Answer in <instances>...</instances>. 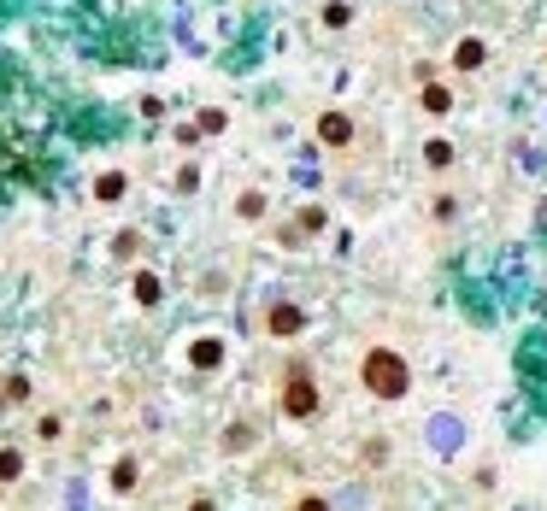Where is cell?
I'll list each match as a JSON object with an SVG mask.
<instances>
[{"mask_svg":"<svg viewBox=\"0 0 547 511\" xmlns=\"http://www.w3.org/2000/svg\"><path fill=\"white\" fill-rule=\"evenodd\" d=\"M365 388L377 394V400H401L406 388H413V370H406L401 353H389V347H377V353H365Z\"/></svg>","mask_w":547,"mask_h":511,"instance_id":"6da1fadb","label":"cell"},{"mask_svg":"<svg viewBox=\"0 0 547 511\" xmlns=\"http://www.w3.org/2000/svg\"><path fill=\"white\" fill-rule=\"evenodd\" d=\"M283 411L289 418H313L318 411V382L306 365H289V377H283Z\"/></svg>","mask_w":547,"mask_h":511,"instance_id":"7a4b0ae2","label":"cell"},{"mask_svg":"<svg viewBox=\"0 0 547 511\" xmlns=\"http://www.w3.org/2000/svg\"><path fill=\"white\" fill-rule=\"evenodd\" d=\"M30 400V377H0V418Z\"/></svg>","mask_w":547,"mask_h":511,"instance_id":"3957f363","label":"cell"},{"mask_svg":"<svg viewBox=\"0 0 547 511\" xmlns=\"http://www.w3.org/2000/svg\"><path fill=\"white\" fill-rule=\"evenodd\" d=\"M189 359H194V370H218V365H224V341H213V335H206V341L189 347Z\"/></svg>","mask_w":547,"mask_h":511,"instance_id":"277c9868","label":"cell"},{"mask_svg":"<svg viewBox=\"0 0 547 511\" xmlns=\"http://www.w3.org/2000/svg\"><path fill=\"white\" fill-rule=\"evenodd\" d=\"M24 477V447H0V488Z\"/></svg>","mask_w":547,"mask_h":511,"instance_id":"5b68a950","label":"cell"},{"mask_svg":"<svg viewBox=\"0 0 547 511\" xmlns=\"http://www.w3.org/2000/svg\"><path fill=\"white\" fill-rule=\"evenodd\" d=\"M265 323H271V335H294V329H301L306 318H301V311H294V306H277V311H271Z\"/></svg>","mask_w":547,"mask_h":511,"instance_id":"8992f818","label":"cell"},{"mask_svg":"<svg viewBox=\"0 0 547 511\" xmlns=\"http://www.w3.org/2000/svg\"><path fill=\"white\" fill-rule=\"evenodd\" d=\"M135 477H142V470H135V458H118V465H112V494H130Z\"/></svg>","mask_w":547,"mask_h":511,"instance_id":"52a82bcc","label":"cell"},{"mask_svg":"<svg viewBox=\"0 0 547 511\" xmlns=\"http://www.w3.org/2000/svg\"><path fill=\"white\" fill-rule=\"evenodd\" d=\"M318 130H324V142H335V147H342V142H347V135H353V123H347V118H342V112H330V118H324V123H318Z\"/></svg>","mask_w":547,"mask_h":511,"instance_id":"ba28073f","label":"cell"},{"mask_svg":"<svg viewBox=\"0 0 547 511\" xmlns=\"http://www.w3.org/2000/svg\"><path fill=\"white\" fill-rule=\"evenodd\" d=\"M59 435H65V418H59V411H47V418L35 423V441H59Z\"/></svg>","mask_w":547,"mask_h":511,"instance_id":"9c48e42d","label":"cell"},{"mask_svg":"<svg viewBox=\"0 0 547 511\" xmlns=\"http://www.w3.org/2000/svg\"><path fill=\"white\" fill-rule=\"evenodd\" d=\"M94 194H101V201H118V194H124V177H118V171H106V177L94 182Z\"/></svg>","mask_w":547,"mask_h":511,"instance_id":"30bf717a","label":"cell"},{"mask_svg":"<svg viewBox=\"0 0 547 511\" xmlns=\"http://www.w3.org/2000/svg\"><path fill=\"white\" fill-rule=\"evenodd\" d=\"M235 211H242V218H259V211H265V201H259V194H242V201H235Z\"/></svg>","mask_w":547,"mask_h":511,"instance_id":"8fae6325","label":"cell"},{"mask_svg":"<svg viewBox=\"0 0 547 511\" xmlns=\"http://www.w3.org/2000/svg\"><path fill=\"white\" fill-rule=\"evenodd\" d=\"M135 300L154 306V300H159V282H154V277H142V282H135Z\"/></svg>","mask_w":547,"mask_h":511,"instance_id":"7c38bea8","label":"cell"},{"mask_svg":"<svg viewBox=\"0 0 547 511\" xmlns=\"http://www.w3.org/2000/svg\"><path fill=\"white\" fill-rule=\"evenodd\" d=\"M294 511H330L324 494H306V500H294Z\"/></svg>","mask_w":547,"mask_h":511,"instance_id":"4fadbf2b","label":"cell"}]
</instances>
